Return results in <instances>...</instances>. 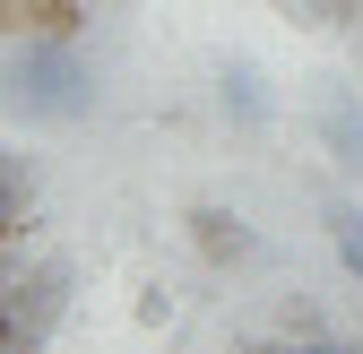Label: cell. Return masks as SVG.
Listing matches in <instances>:
<instances>
[{"label": "cell", "instance_id": "cell-1", "mask_svg": "<svg viewBox=\"0 0 363 354\" xmlns=\"http://www.w3.org/2000/svg\"><path fill=\"white\" fill-rule=\"evenodd\" d=\"M0 104H9L18 121H86V104H96V78H86L78 61V35H9V61H0Z\"/></svg>", "mask_w": 363, "mask_h": 354}, {"label": "cell", "instance_id": "cell-4", "mask_svg": "<svg viewBox=\"0 0 363 354\" xmlns=\"http://www.w3.org/2000/svg\"><path fill=\"white\" fill-rule=\"evenodd\" d=\"M320 139H329V156H337L346 182H363V104L354 96H329L320 104Z\"/></svg>", "mask_w": 363, "mask_h": 354}, {"label": "cell", "instance_id": "cell-8", "mask_svg": "<svg viewBox=\"0 0 363 354\" xmlns=\"http://www.w3.org/2000/svg\"><path fill=\"white\" fill-rule=\"evenodd\" d=\"M0 354H26V346H18V320H9V302H0Z\"/></svg>", "mask_w": 363, "mask_h": 354}, {"label": "cell", "instance_id": "cell-2", "mask_svg": "<svg viewBox=\"0 0 363 354\" xmlns=\"http://www.w3.org/2000/svg\"><path fill=\"white\" fill-rule=\"evenodd\" d=\"M191 251L208 259V268H242L259 242H251L242 216H225V207H191Z\"/></svg>", "mask_w": 363, "mask_h": 354}, {"label": "cell", "instance_id": "cell-6", "mask_svg": "<svg viewBox=\"0 0 363 354\" xmlns=\"http://www.w3.org/2000/svg\"><path fill=\"white\" fill-rule=\"evenodd\" d=\"M216 104L234 113V121H268V96H259V78H251L242 61H225V78H216Z\"/></svg>", "mask_w": 363, "mask_h": 354}, {"label": "cell", "instance_id": "cell-7", "mask_svg": "<svg viewBox=\"0 0 363 354\" xmlns=\"http://www.w3.org/2000/svg\"><path fill=\"white\" fill-rule=\"evenodd\" d=\"M329 242H337V259H346V277L363 285V207H354V199H329Z\"/></svg>", "mask_w": 363, "mask_h": 354}, {"label": "cell", "instance_id": "cell-5", "mask_svg": "<svg viewBox=\"0 0 363 354\" xmlns=\"http://www.w3.org/2000/svg\"><path fill=\"white\" fill-rule=\"evenodd\" d=\"M26 207H35V173H26L9 147H0V242H9V234L26 225Z\"/></svg>", "mask_w": 363, "mask_h": 354}, {"label": "cell", "instance_id": "cell-3", "mask_svg": "<svg viewBox=\"0 0 363 354\" xmlns=\"http://www.w3.org/2000/svg\"><path fill=\"white\" fill-rule=\"evenodd\" d=\"M86 0H0V35H78Z\"/></svg>", "mask_w": 363, "mask_h": 354}]
</instances>
